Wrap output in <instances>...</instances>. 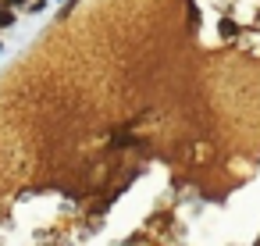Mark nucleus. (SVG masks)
<instances>
[{"label": "nucleus", "mask_w": 260, "mask_h": 246, "mask_svg": "<svg viewBox=\"0 0 260 246\" xmlns=\"http://www.w3.org/2000/svg\"><path fill=\"white\" fill-rule=\"evenodd\" d=\"M217 29H221V36H235V33H239V25H235V22H228V18H221V25H217Z\"/></svg>", "instance_id": "obj_1"}, {"label": "nucleus", "mask_w": 260, "mask_h": 246, "mask_svg": "<svg viewBox=\"0 0 260 246\" xmlns=\"http://www.w3.org/2000/svg\"><path fill=\"white\" fill-rule=\"evenodd\" d=\"M11 22H15V15H11V11H4V8H0V25H11Z\"/></svg>", "instance_id": "obj_2"}, {"label": "nucleus", "mask_w": 260, "mask_h": 246, "mask_svg": "<svg viewBox=\"0 0 260 246\" xmlns=\"http://www.w3.org/2000/svg\"><path fill=\"white\" fill-rule=\"evenodd\" d=\"M8 4H11V8H18V4H25V0H8Z\"/></svg>", "instance_id": "obj_3"}]
</instances>
